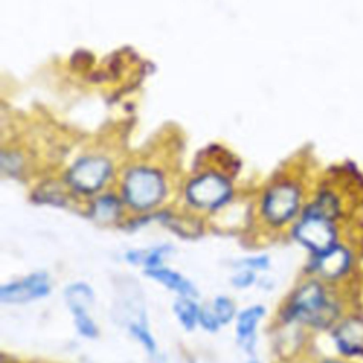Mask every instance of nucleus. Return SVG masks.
<instances>
[{"instance_id": "1", "label": "nucleus", "mask_w": 363, "mask_h": 363, "mask_svg": "<svg viewBox=\"0 0 363 363\" xmlns=\"http://www.w3.org/2000/svg\"><path fill=\"white\" fill-rule=\"evenodd\" d=\"M164 193V182L162 176L147 167L132 169L123 182V196L126 201L138 210L156 206Z\"/></svg>"}, {"instance_id": "2", "label": "nucleus", "mask_w": 363, "mask_h": 363, "mask_svg": "<svg viewBox=\"0 0 363 363\" xmlns=\"http://www.w3.org/2000/svg\"><path fill=\"white\" fill-rule=\"evenodd\" d=\"M289 311L294 318L311 323L328 322L332 313V309L325 299V294L316 282L306 284L296 292Z\"/></svg>"}, {"instance_id": "3", "label": "nucleus", "mask_w": 363, "mask_h": 363, "mask_svg": "<svg viewBox=\"0 0 363 363\" xmlns=\"http://www.w3.org/2000/svg\"><path fill=\"white\" fill-rule=\"evenodd\" d=\"M230 194L231 186L228 180L216 173L199 176L187 187V199L201 208H216L227 201Z\"/></svg>"}, {"instance_id": "4", "label": "nucleus", "mask_w": 363, "mask_h": 363, "mask_svg": "<svg viewBox=\"0 0 363 363\" xmlns=\"http://www.w3.org/2000/svg\"><path fill=\"white\" fill-rule=\"evenodd\" d=\"M111 163L99 156L85 157L77 162L68 172L69 184L82 191L92 193L96 191L109 177Z\"/></svg>"}, {"instance_id": "5", "label": "nucleus", "mask_w": 363, "mask_h": 363, "mask_svg": "<svg viewBox=\"0 0 363 363\" xmlns=\"http://www.w3.org/2000/svg\"><path fill=\"white\" fill-rule=\"evenodd\" d=\"M295 235L301 242L322 254L332 248L335 240V231L329 218L315 213H308V216L298 224Z\"/></svg>"}, {"instance_id": "6", "label": "nucleus", "mask_w": 363, "mask_h": 363, "mask_svg": "<svg viewBox=\"0 0 363 363\" xmlns=\"http://www.w3.org/2000/svg\"><path fill=\"white\" fill-rule=\"evenodd\" d=\"M299 194L291 184H279L272 187L262 203V211L268 221L281 224L289 220L298 207Z\"/></svg>"}, {"instance_id": "7", "label": "nucleus", "mask_w": 363, "mask_h": 363, "mask_svg": "<svg viewBox=\"0 0 363 363\" xmlns=\"http://www.w3.org/2000/svg\"><path fill=\"white\" fill-rule=\"evenodd\" d=\"M50 292L48 278L43 272L31 274L20 281L3 285L0 299L4 303H24L45 296Z\"/></svg>"}, {"instance_id": "8", "label": "nucleus", "mask_w": 363, "mask_h": 363, "mask_svg": "<svg viewBox=\"0 0 363 363\" xmlns=\"http://www.w3.org/2000/svg\"><path fill=\"white\" fill-rule=\"evenodd\" d=\"M265 309L264 306L255 305L251 308L244 309L237 319V340L241 345L242 349H245L247 352H252L254 345H255V330H257V325L258 320L264 316Z\"/></svg>"}, {"instance_id": "9", "label": "nucleus", "mask_w": 363, "mask_h": 363, "mask_svg": "<svg viewBox=\"0 0 363 363\" xmlns=\"http://www.w3.org/2000/svg\"><path fill=\"white\" fill-rule=\"evenodd\" d=\"M146 275H149L152 279L159 281L160 284H163L164 286H167L169 289L180 294L182 296H194L197 292L194 289V286L180 274L162 267L157 268H150L145 271Z\"/></svg>"}, {"instance_id": "10", "label": "nucleus", "mask_w": 363, "mask_h": 363, "mask_svg": "<svg viewBox=\"0 0 363 363\" xmlns=\"http://www.w3.org/2000/svg\"><path fill=\"white\" fill-rule=\"evenodd\" d=\"M339 345L347 352L363 350V320H350L342 325L336 333Z\"/></svg>"}, {"instance_id": "11", "label": "nucleus", "mask_w": 363, "mask_h": 363, "mask_svg": "<svg viewBox=\"0 0 363 363\" xmlns=\"http://www.w3.org/2000/svg\"><path fill=\"white\" fill-rule=\"evenodd\" d=\"M65 299H67V303H68L71 312L74 313V312L86 311L88 306L94 301V295L88 285L77 282V284L67 286Z\"/></svg>"}, {"instance_id": "12", "label": "nucleus", "mask_w": 363, "mask_h": 363, "mask_svg": "<svg viewBox=\"0 0 363 363\" xmlns=\"http://www.w3.org/2000/svg\"><path fill=\"white\" fill-rule=\"evenodd\" d=\"M347 265V254L342 248H330L322 254L319 259V269L325 277L339 275Z\"/></svg>"}, {"instance_id": "13", "label": "nucleus", "mask_w": 363, "mask_h": 363, "mask_svg": "<svg viewBox=\"0 0 363 363\" xmlns=\"http://www.w3.org/2000/svg\"><path fill=\"white\" fill-rule=\"evenodd\" d=\"M121 206L113 196L99 197L92 206V217L101 223H109L119 216Z\"/></svg>"}, {"instance_id": "14", "label": "nucleus", "mask_w": 363, "mask_h": 363, "mask_svg": "<svg viewBox=\"0 0 363 363\" xmlns=\"http://www.w3.org/2000/svg\"><path fill=\"white\" fill-rule=\"evenodd\" d=\"M173 309H174V313H176L179 322L187 330H191L196 326V323L199 320L200 309L191 299H189V296H183V298L177 299Z\"/></svg>"}, {"instance_id": "15", "label": "nucleus", "mask_w": 363, "mask_h": 363, "mask_svg": "<svg viewBox=\"0 0 363 363\" xmlns=\"http://www.w3.org/2000/svg\"><path fill=\"white\" fill-rule=\"evenodd\" d=\"M213 311L220 322V325H225L228 323L234 313H235V308H234V303L231 302L230 298L227 296H218L214 299V303H213Z\"/></svg>"}, {"instance_id": "16", "label": "nucleus", "mask_w": 363, "mask_h": 363, "mask_svg": "<svg viewBox=\"0 0 363 363\" xmlns=\"http://www.w3.org/2000/svg\"><path fill=\"white\" fill-rule=\"evenodd\" d=\"M74 320H75V326L78 329V332L85 336V337H95L98 330L96 326L94 323V320L89 318V315L86 313V311L82 312H74Z\"/></svg>"}, {"instance_id": "17", "label": "nucleus", "mask_w": 363, "mask_h": 363, "mask_svg": "<svg viewBox=\"0 0 363 363\" xmlns=\"http://www.w3.org/2000/svg\"><path fill=\"white\" fill-rule=\"evenodd\" d=\"M130 332H132V335L143 345V347H145L147 352H150V353L155 352V349H156L155 340H153L150 332L147 330V328H146V325H145L143 322H135V323H132V325H130Z\"/></svg>"}, {"instance_id": "18", "label": "nucleus", "mask_w": 363, "mask_h": 363, "mask_svg": "<svg viewBox=\"0 0 363 363\" xmlns=\"http://www.w3.org/2000/svg\"><path fill=\"white\" fill-rule=\"evenodd\" d=\"M199 322L201 323L203 328H206L210 332H216L220 328V322H218V319H217V316H216V313L213 311V306L211 308L206 306V308L200 309V312H199Z\"/></svg>"}, {"instance_id": "19", "label": "nucleus", "mask_w": 363, "mask_h": 363, "mask_svg": "<svg viewBox=\"0 0 363 363\" xmlns=\"http://www.w3.org/2000/svg\"><path fill=\"white\" fill-rule=\"evenodd\" d=\"M254 281H255V275H254V272H252L251 269H248V268H245L242 272H240L238 275H235V277L233 278V284H234L235 286H238V288H247V286H250Z\"/></svg>"}, {"instance_id": "20", "label": "nucleus", "mask_w": 363, "mask_h": 363, "mask_svg": "<svg viewBox=\"0 0 363 363\" xmlns=\"http://www.w3.org/2000/svg\"><path fill=\"white\" fill-rule=\"evenodd\" d=\"M241 264L245 267V268H255V269H267L268 268V258L267 257H255V258H247V259H242Z\"/></svg>"}, {"instance_id": "21", "label": "nucleus", "mask_w": 363, "mask_h": 363, "mask_svg": "<svg viewBox=\"0 0 363 363\" xmlns=\"http://www.w3.org/2000/svg\"><path fill=\"white\" fill-rule=\"evenodd\" d=\"M248 363H259V362H257V360H251V362H248Z\"/></svg>"}, {"instance_id": "22", "label": "nucleus", "mask_w": 363, "mask_h": 363, "mask_svg": "<svg viewBox=\"0 0 363 363\" xmlns=\"http://www.w3.org/2000/svg\"><path fill=\"white\" fill-rule=\"evenodd\" d=\"M326 363H339V362H326Z\"/></svg>"}]
</instances>
